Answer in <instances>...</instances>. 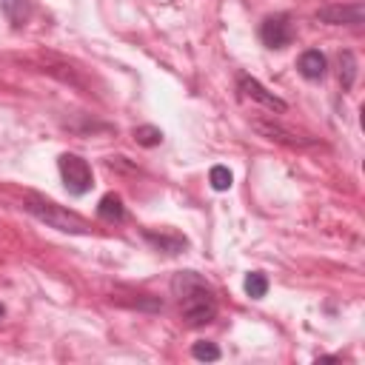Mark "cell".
<instances>
[{"mask_svg":"<svg viewBox=\"0 0 365 365\" xmlns=\"http://www.w3.org/2000/svg\"><path fill=\"white\" fill-rule=\"evenodd\" d=\"M171 291L180 302V314L188 328H202L217 317V294L197 271H177L171 277Z\"/></svg>","mask_w":365,"mask_h":365,"instance_id":"obj_1","label":"cell"},{"mask_svg":"<svg viewBox=\"0 0 365 365\" xmlns=\"http://www.w3.org/2000/svg\"><path fill=\"white\" fill-rule=\"evenodd\" d=\"M23 208L34 220H40L48 228H57L63 234H91V225L80 214H74V211H68V208H63V205H57V202H51L46 197H40V194H26Z\"/></svg>","mask_w":365,"mask_h":365,"instance_id":"obj_2","label":"cell"},{"mask_svg":"<svg viewBox=\"0 0 365 365\" xmlns=\"http://www.w3.org/2000/svg\"><path fill=\"white\" fill-rule=\"evenodd\" d=\"M57 168H60V177H63V185L71 197H83L91 191L94 185V174H91V165L80 157V154H60L57 157Z\"/></svg>","mask_w":365,"mask_h":365,"instance_id":"obj_3","label":"cell"},{"mask_svg":"<svg viewBox=\"0 0 365 365\" xmlns=\"http://www.w3.org/2000/svg\"><path fill=\"white\" fill-rule=\"evenodd\" d=\"M317 20L325 26H351L359 29L365 23V6L356 3H325L317 9Z\"/></svg>","mask_w":365,"mask_h":365,"instance_id":"obj_4","label":"cell"},{"mask_svg":"<svg viewBox=\"0 0 365 365\" xmlns=\"http://www.w3.org/2000/svg\"><path fill=\"white\" fill-rule=\"evenodd\" d=\"M237 91H240L245 100H254V103H259V106L268 108V111H277V114H285V111H288V103H285L282 97H277L274 91H268L259 80H254V77L245 74V71L237 74Z\"/></svg>","mask_w":365,"mask_h":365,"instance_id":"obj_5","label":"cell"},{"mask_svg":"<svg viewBox=\"0 0 365 365\" xmlns=\"http://www.w3.org/2000/svg\"><path fill=\"white\" fill-rule=\"evenodd\" d=\"M259 40L268 48H285V46H291L294 43V23H291V17L285 11L265 17L259 23Z\"/></svg>","mask_w":365,"mask_h":365,"instance_id":"obj_6","label":"cell"},{"mask_svg":"<svg viewBox=\"0 0 365 365\" xmlns=\"http://www.w3.org/2000/svg\"><path fill=\"white\" fill-rule=\"evenodd\" d=\"M254 128L262 134V137H268V140H277V143H285V145H314V140H305V137H299V134H294V131H288V128H282L279 123H268V120H257L254 123Z\"/></svg>","mask_w":365,"mask_h":365,"instance_id":"obj_7","label":"cell"},{"mask_svg":"<svg viewBox=\"0 0 365 365\" xmlns=\"http://www.w3.org/2000/svg\"><path fill=\"white\" fill-rule=\"evenodd\" d=\"M297 68H299V74H302L305 80H322L325 71H328V60H325V54H322L319 48H308V51L299 54Z\"/></svg>","mask_w":365,"mask_h":365,"instance_id":"obj_8","label":"cell"},{"mask_svg":"<svg viewBox=\"0 0 365 365\" xmlns=\"http://www.w3.org/2000/svg\"><path fill=\"white\" fill-rule=\"evenodd\" d=\"M143 240L145 242H151L157 251H165V254H180V251H185V245H188V240L185 237H180V234H174V231H143Z\"/></svg>","mask_w":365,"mask_h":365,"instance_id":"obj_9","label":"cell"},{"mask_svg":"<svg viewBox=\"0 0 365 365\" xmlns=\"http://www.w3.org/2000/svg\"><path fill=\"white\" fill-rule=\"evenodd\" d=\"M97 217H100L103 222H108V225L123 222V220H125V205H123L120 194H106V197H100V202H97Z\"/></svg>","mask_w":365,"mask_h":365,"instance_id":"obj_10","label":"cell"},{"mask_svg":"<svg viewBox=\"0 0 365 365\" xmlns=\"http://www.w3.org/2000/svg\"><path fill=\"white\" fill-rule=\"evenodd\" d=\"M0 9H3L6 20H9L14 29L26 26V20L31 17V3H29V0H0Z\"/></svg>","mask_w":365,"mask_h":365,"instance_id":"obj_11","label":"cell"},{"mask_svg":"<svg viewBox=\"0 0 365 365\" xmlns=\"http://www.w3.org/2000/svg\"><path fill=\"white\" fill-rule=\"evenodd\" d=\"M242 288H245V294H248L251 299H262V297L268 294V277H265L262 271H251V274L245 277Z\"/></svg>","mask_w":365,"mask_h":365,"instance_id":"obj_12","label":"cell"},{"mask_svg":"<svg viewBox=\"0 0 365 365\" xmlns=\"http://www.w3.org/2000/svg\"><path fill=\"white\" fill-rule=\"evenodd\" d=\"M134 140H137V145H143V148H154V145L163 143V131H160L157 125H137V128H134Z\"/></svg>","mask_w":365,"mask_h":365,"instance_id":"obj_13","label":"cell"},{"mask_svg":"<svg viewBox=\"0 0 365 365\" xmlns=\"http://www.w3.org/2000/svg\"><path fill=\"white\" fill-rule=\"evenodd\" d=\"M191 356H194V359H200V362H217V359L222 356V351H220L214 342L200 339V342H194V345H191Z\"/></svg>","mask_w":365,"mask_h":365,"instance_id":"obj_14","label":"cell"},{"mask_svg":"<svg viewBox=\"0 0 365 365\" xmlns=\"http://www.w3.org/2000/svg\"><path fill=\"white\" fill-rule=\"evenodd\" d=\"M339 63H342V71H339V83H342V88L348 91V88L354 86V77H356V60H354V54H351V51H342Z\"/></svg>","mask_w":365,"mask_h":365,"instance_id":"obj_15","label":"cell"},{"mask_svg":"<svg viewBox=\"0 0 365 365\" xmlns=\"http://www.w3.org/2000/svg\"><path fill=\"white\" fill-rule=\"evenodd\" d=\"M208 182H211L214 191H228L231 182H234V177H231V171H228L225 165H214V168L208 171Z\"/></svg>","mask_w":365,"mask_h":365,"instance_id":"obj_16","label":"cell"},{"mask_svg":"<svg viewBox=\"0 0 365 365\" xmlns=\"http://www.w3.org/2000/svg\"><path fill=\"white\" fill-rule=\"evenodd\" d=\"M336 359H339V356H336V354H331V356H319L317 362H336Z\"/></svg>","mask_w":365,"mask_h":365,"instance_id":"obj_17","label":"cell"},{"mask_svg":"<svg viewBox=\"0 0 365 365\" xmlns=\"http://www.w3.org/2000/svg\"><path fill=\"white\" fill-rule=\"evenodd\" d=\"M3 317H6V308H3V302H0V319H3Z\"/></svg>","mask_w":365,"mask_h":365,"instance_id":"obj_18","label":"cell"}]
</instances>
